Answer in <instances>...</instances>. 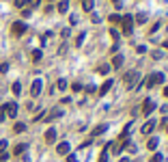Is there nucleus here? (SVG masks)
Masks as SVG:
<instances>
[{
  "mask_svg": "<svg viewBox=\"0 0 168 162\" xmlns=\"http://www.w3.org/2000/svg\"><path fill=\"white\" fill-rule=\"evenodd\" d=\"M164 82V74L162 72H155V74H151L147 80H144V84H147V89H151V86H155V84H162Z\"/></svg>",
  "mask_w": 168,
  "mask_h": 162,
  "instance_id": "f257e3e1",
  "label": "nucleus"
},
{
  "mask_svg": "<svg viewBox=\"0 0 168 162\" xmlns=\"http://www.w3.org/2000/svg\"><path fill=\"white\" fill-rule=\"evenodd\" d=\"M121 28H123V35H131V30H134V17L131 15L121 17Z\"/></svg>",
  "mask_w": 168,
  "mask_h": 162,
  "instance_id": "f03ea898",
  "label": "nucleus"
},
{
  "mask_svg": "<svg viewBox=\"0 0 168 162\" xmlns=\"http://www.w3.org/2000/svg\"><path fill=\"white\" fill-rule=\"evenodd\" d=\"M2 113H4V117H15V115H17V104H15V102L4 104V106H2Z\"/></svg>",
  "mask_w": 168,
  "mask_h": 162,
  "instance_id": "7ed1b4c3",
  "label": "nucleus"
},
{
  "mask_svg": "<svg viewBox=\"0 0 168 162\" xmlns=\"http://www.w3.org/2000/svg\"><path fill=\"white\" fill-rule=\"evenodd\" d=\"M125 86L127 89H136V80H138V72H129V74H125Z\"/></svg>",
  "mask_w": 168,
  "mask_h": 162,
  "instance_id": "20e7f679",
  "label": "nucleus"
},
{
  "mask_svg": "<svg viewBox=\"0 0 168 162\" xmlns=\"http://www.w3.org/2000/svg\"><path fill=\"white\" fill-rule=\"evenodd\" d=\"M11 33H13L15 37H20V35H24V33H26V24H24V22H15V24L11 26Z\"/></svg>",
  "mask_w": 168,
  "mask_h": 162,
  "instance_id": "39448f33",
  "label": "nucleus"
},
{
  "mask_svg": "<svg viewBox=\"0 0 168 162\" xmlns=\"http://www.w3.org/2000/svg\"><path fill=\"white\" fill-rule=\"evenodd\" d=\"M153 110H155L153 100H144V102H142V115H151Z\"/></svg>",
  "mask_w": 168,
  "mask_h": 162,
  "instance_id": "423d86ee",
  "label": "nucleus"
},
{
  "mask_svg": "<svg viewBox=\"0 0 168 162\" xmlns=\"http://www.w3.org/2000/svg\"><path fill=\"white\" fill-rule=\"evenodd\" d=\"M39 93H41V80H35V82H33V86H30V95L37 97Z\"/></svg>",
  "mask_w": 168,
  "mask_h": 162,
  "instance_id": "0eeeda50",
  "label": "nucleus"
},
{
  "mask_svg": "<svg viewBox=\"0 0 168 162\" xmlns=\"http://www.w3.org/2000/svg\"><path fill=\"white\" fill-rule=\"evenodd\" d=\"M54 141H56V130L50 127V130L45 132V143H54Z\"/></svg>",
  "mask_w": 168,
  "mask_h": 162,
  "instance_id": "6e6552de",
  "label": "nucleus"
},
{
  "mask_svg": "<svg viewBox=\"0 0 168 162\" xmlns=\"http://www.w3.org/2000/svg\"><path fill=\"white\" fill-rule=\"evenodd\" d=\"M56 151H58L60 156H67V154H69V143H60V145L56 147Z\"/></svg>",
  "mask_w": 168,
  "mask_h": 162,
  "instance_id": "1a4fd4ad",
  "label": "nucleus"
},
{
  "mask_svg": "<svg viewBox=\"0 0 168 162\" xmlns=\"http://www.w3.org/2000/svg\"><path fill=\"white\" fill-rule=\"evenodd\" d=\"M110 89H112V80H106L104 84H101V89H99V95H106Z\"/></svg>",
  "mask_w": 168,
  "mask_h": 162,
  "instance_id": "9d476101",
  "label": "nucleus"
},
{
  "mask_svg": "<svg viewBox=\"0 0 168 162\" xmlns=\"http://www.w3.org/2000/svg\"><path fill=\"white\" fill-rule=\"evenodd\" d=\"M153 127H155V121H147L144 125H142V134H151Z\"/></svg>",
  "mask_w": 168,
  "mask_h": 162,
  "instance_id": "9b49d317",
  "label": "nucleus"
},
{
  "mask_svg": "<svg viewBox=\"0 0 168 162\" xmlns=\"http://www.w3.org/2000/svg\"><path fill=\"white\" fill-rule=\"evenodd\" d=\"M121 65H123V56H121V54H114V58H112V67L119 69Z\"/></svg>",
  "mask_w": 168,
  "mask_h": 162,
  "instance_id": "f8f14e48",
  "label": "nucleus"
},
{
  "mask_svg": "<svg viewBox=\"0 0 168 162\" xmlns=\"http://www.w3.org/2000/svg\"><path fill=\"white\" fill-rule=\"evenodd\" d=\"M106 130H108V125H106V123H104V125H97V127L93 130V136H99V134H104Z\"/></svg>",
  "mask_w": 168,
  "mask_h": 162,
  "instance_id": "ddd939ff",
  "label": "nucleus"
},
{
  "mask_svg": "<svg viewBox=\"0 0 168 162\" xmlns=\"http://www.w3.org/2000/svg\"><path fill=\"white\" fill-rule=\"evenodd\" d=\"M24 151H26V145H24V143H20V145H15V149H13V154H15V156H22Z\"/></svg>",
  "mask_w": 168,
  "mask_h": 162,
  "instance_id": "4468645a",
  "label": "nucleus"
},
{
  "mask_svg": "<svg viewBox=\"0 0 168 162\" xmlns=\"http://www.w3.org/2000/svg\"><path fill=\"white\" fill-rule=\"evenodd\" d=\"M67 9H69V2H67V0H60V2H58V11H60V13H65Z\"/></svg>",
  "mask_w": 168,
  "mask_h": 162,
  "instance_id": "2eb2a0df",
  "label": "nucleus"
},
{
  "mask_svg": "<svg viewBox=\"0 0 168 162\" xmlns=\"http://www.w3.org/2000/svg\"><path fill=\"white\" fill-rule=\"evenodd\" d=\"M108 20H110V24H121V15H119V13H112Z\"/></svg>",
  "mask_w": 168,
  "mask_h": 162,
  "instance_id": "dca6fc26",
  "label": "nucleus"
},
{
  "mask_svg": "<svg viewBox=\"0 0 168 162\" xmlns=\"http://www.w3.org/2000/svg\"><path fill=\"white\" fill-rule=\"evenodd\" d=\"M60 115H63V113H60V110H52V113H50V115H47V117H45V119H47V121H52V119H58V117H60Z\"/></svg>",
  "mask_w": 168,
  "mask_h": 162,
  "instance_id": "f3484780",
  "label": "nucleus"
},
{
  "mask_svg": "<svg viewBox=\"0 0 168 162\" xmlns=\"http://www.w3.org/2000/svg\"><path fill=\"white\" fill-rule=\"evenodd\" d=\"M84 11H93V0H82Z\"/></svg>",
  "mask_w": 168,
  "mask_h": 162,
  "instance_id": "a211bd4d",
  "label": "nucleus"
},
{
  "mask_svg": "<svg viewBox=\"0 0 168 162\" xmlns=\"http://www.w3.org/2000/svg\"><path fill=\"white\" fill-rule=\"evenodd\" d=\"M157 143H160L157 138H149V143H147V147H149V149H155V147H157Z\"/></svg>",
  "mask_w": 168,
  "mask_h": 162,
  "instance_id": "6ab92c4d",
  "label": "nucleus"
},
{
  "mask_svg": "<svg viewBox=\"0 0 168 162\" xmlns=\"http://www.w3.org/2000/svg\"><path fill=\"white\" fill-rule=\"evenodd\" d=\"M136 22H138V24H144V22H147V15H144V13H138V15H136Z\"/></svg>",
  "mask_w": 168,
  "mask_h": 162,
  "instance_id": "aec40b11",
  "label": "nucleus"
},
{
  "mask_svg": "<svg viewBox=\"0 0 168 162\" xmlns=\"http://www.w3.org/2000/svg\"><path fill=\"white\" fill-rule=\"evenodd\" d=\"M24 130H26L24 123H15V125H13V132H24Z\"/></svg>",
  "mask_w": 168,
  "mask_h": 162,
  "instance_id": "412c9836",
  "label": "nucleus"
},
{
  "mask_svg": "<svg viewBox=\"0 0 168 162\" xmlns=\"http://www.w3.org/2000/svg\"><path fill=\"white\" fill-rule=\"evenodd\" d=\"M33 61H35V63L41 61V50H35V52H33Z\"/></svg>",
  "mask_w": 168,
  "mask_h": 162,
  "instance_id": "4be33fe9",
  "label": "nucleus"
},
{
  "mask_svg": "<svg viewBox=\"0 0 168 162\" xmlns=\"http://www.w3.org/2000/svg\"><path fill=\"white\" fill-rule=\"evenodd\" d=\"M13 93H15V95H20V93H22V84H20V82H15V84H13Z\"/></svg>",
  "mask_w": 168,
  "mask_h": 162,
  "instance_id": "5701e85b",
  "label": "nucleus"
},
{
  "mask_svg": "<svg viewBox=\"0 0 168 162\" xmlns=\"http://www.w3.org/2000/svg\"><path fill=\"white\" fill-rule=\"evenodd\" d=\"M99 162H108V149H104V151H101V156H99Z\"/></svg>",
  "mask_w": 168,
  "mask_h": 162,
  "instance_id": "b1692460",
  "label": "nucleus"
},
{
  "mask_svg": "<svg viewBox=\"0 0 168 162\" xmlns=\"http://www.w3.org/2000/svg\"><path fill=\"white\" fill-rule=\"evenodd\" d=\"M97 72H99V74H108V72H110V67H108V65H99V69H97Z\"/></svg>",
  "mask_w": 168,
  "mask_h": 162,
  "instance_id": "393cba45",
  "label": "nucleus"
},
{
  "mask_svg": "<svg viewBox=\"0 0 168 162\" xmlns=\"http://www.w3.org/2000/svg\"><path fill=\"white\" fill-rule=\"evenodd\" d=\"M151 162H164V158H162V154H155V156L151 158Z\"/></svg>",
  "mask_w": 168,
  "mask_h": 162,
  "instance_id": "a878e982",
  "label": "nucleus"
},
{
  "mask_svg": "<svg viewBox=\"0 0 168 162\" xmlns=\"http://www.w3.org/2000/svg\"><path fill=\"white\" fill-rule=\"evenodd\" d=\"M58 89L65 91V89H67V80H58Z\"/></svg>",
  "mask_w": 168,
  "mask_h": 162,
  "instance_id": "bb28decb",
  "label": "nucleus"
},
{
  "mask_svg": "<svg viewBox=\"0 0 168 162\" xmlns=\"http://www.w3.org/2000/svg\"><path fill=\"white\" fill-rule=\"evenodd\" d=\"M71 89H73V91H82V84H80V82H73Z\"/></svg>",
  "mask_w": 168,
  "mask_h": 162,
  "instance_id": "cd10ccee",
  "label": "nucleus"
},
{
  "mask_svg": "<svg viewBox=\"0 0 168 162\" xmlns=\"http://www.w3.org/2000/svg\"><path fill=\"white\" fill-rule=\"evenodd\" d=\"M110 37H112V39L117 41V39H119V33H117V30H114V28H110Z\"/></svg>",
  "mask_w": 168,
  "mask_h": 162,
  "instance_id": "c85d7f7f",
  "label": "nucleus"
},
{
  "mask_svg": "<svg viewBox=\"0 0 168 162\" xmlns=\"http://www.w3.org/2000/svg\"><path fill=\"white\" fill-rule=\"evenodd\" d=\"M127 134H129V125H125V127H123V132H121V138H125Z\"/></svg>",
  "mask_w": 168,
  "mask_h": 162,
  "instance_id": "c756f323",
  "label": "nucleus"
},
{
  "mask_svg": "<svg viewBox=\"0 0 168 162\" xmlns=\"http://www.w3.org/2000/svg\"><path fill=\"white\" fill-rule=\"evenodd\" d=\"M67 162H78V158L73 154H67Z\"/></svg>",
  "mask_w": 168,
  "mask_h": 162,
  "instance_id": "7c9ffc66",
  "label": "nucleus"
},
{
  "mask_svg": "<svg viewBox=\"0 0 168 162\" xmlns=\"http://www.w3.org/2000/svg\"><path fill=\"white\" fill-rule=\"evenodd\" d=\"M4 149H7V141H0V154H4Z\"/></svg>",
  "mask_w": 168,
  "mask_h": 162,
  "instance_id": "2f4dec72",
  "label": "nucleus"
},
{
  "mask_svg": "<svg viewBox=\"0 0 168 162\" xmlns=\"http://www.w3.org/2000/svg\"><path fill=\"white\" fill-rule=\"evenodd\" d=\"M82 41H84V33H80V35H78V39H76V43H78V45H82Z\"/></svg>",
  "mask_w": 168,
  "mask_h": 162,
  "instance_id": "473e14b6",
  "label": "nucleus"
},
{
  "mask_svg": "<svg viewBox=\"0 0 168 162\" xmlns=\"http://www.w3.org/2000/svg\"><path fill=\"white\" fill-rule=\"evenodd\" d=\"M39 2H41V0H28V4H30V7H37Z\"/></svg>",
  "mask_w": 168,
  "mask_h": 162,
  "instance_id": "72a5a7b5",
  "label": "nucleus"
},
{
  "mask_svg": "<svg viewBox=\"0 0 168 162\" xmlns=\"http://www.w3.org/2000/svg\"><path fill=\"white\" fill-rule=\"evenodd\" d=\"M24 2L26 0H15V7H24Z\"/></svg>",
  "mask_w": 168,
  "mask_h": 162,
  "instance_id": "f704fd0d",
  "label": "nucleus"
},
{
  "mask_svg": "<svg viewBox=\"0 0 168 162\" xmlns=\"http://www.w3.org/2000/svg\"><path fill=\"white\" fill-rule=\"evenodd\" d=\"M164 95H166V97H168V86H164Z\"/></svg>",
  "mask_w": 168,
  "mask_h": 162,
  "instance_id": "c9c22d12",
  "label": "nucleus"
},
{
  "mask_svg": "<svg viewBox=\"0 0 168 162\" xmlns=\"http://www.w3.org/2000/svg\"><path fill=\"white\" fill-rule=\"evenodd\" d=\"M119 162H129V160H127V158H123V160H119Z\"/></svg>",
  "mask_w": 168,
  "mask_h": 162,
  "instance_id": "e433bc0d",
  "label": "nucleus"
},
{
  "mask_svg": "<svg viewBox=\"0 0 168 162\" xmlns=\"http://www.w3.org/2000/svg\"><path fill=\"white\" fill-rule=\"evenodd\" d=\"M112 2H117V4H119V0H112Z\"/></svg>",
  "mask_w": 168,
  "mask_h": 162,
  "instance_id": "4c0bfd02",
  "label": "nucleus"
},
{
  "mask_svg": "<svg viewBox=\"0 0 168 162\" xmlns=\"http://www.w3.org/2000/svg\"><path fill=\"white\" fill-rule=\"evenodd\" d=\"M166 132H168V123H166Z\"/></svg>",
  "mask_w": 168,
  "mask_h": 162,
  "instance_id": "58836bf2",
  "label": "nucleus"
}]
</instances>
